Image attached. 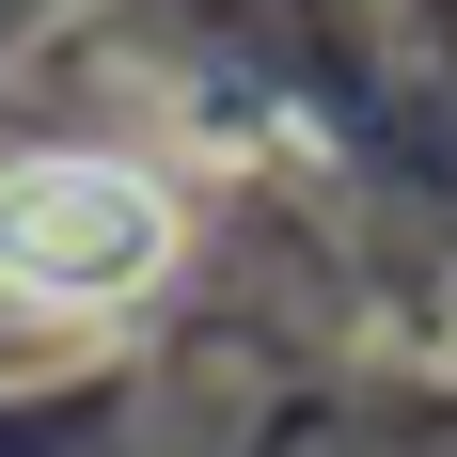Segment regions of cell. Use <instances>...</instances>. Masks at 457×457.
Returning a JSON list of instances; mask_svg holds the SVG:
<instances>
[{
  "label": "cell",
  "instance_id": "6da1fadb",
  "mask_svg": "<svg viewBox=\"0 0 457 457\" xmlns=\"http://www.w3.org/2000/svg\"><path fill=\"white\" fill-rule=\"evenodd\" d=\"M158 253H174V205H158L127 158H32V174L0 189V300L95 316V300H127Z\"/></svg>",
  "mask_w": 457,
  "mask_h": 457
}]
</instances>
